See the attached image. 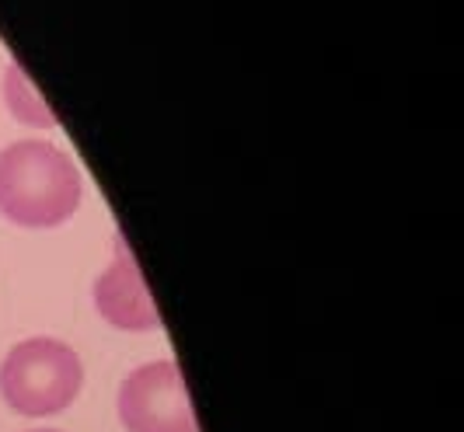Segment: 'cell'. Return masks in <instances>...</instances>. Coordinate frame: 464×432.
I'll return each mask as SVG.
<instances>
[{
    "label": "cell",
    "instance_id": "cell-4",
    "mask_svg": "<svg viewBox=\"0 0 464 432\" xmlns=\"http://www.w3.org/2000/svg\"><path fill=\"white\" fill-rule=\"evenodd\" d=\"M92 300L98 318L109 321L119 331H154V328H161L158 303L150 300V290L143 283L137 258L126 248L122 237H116V251H112V262L105 265V273L94 279Z\"/></svg>",
    "mask_w": 464,
    "mask_h": 432
},
{
    "label": "cell",
    "instance_id": "cell-1",
    "mask_svg": "<svg viewBox=\"0 0 464 432\" xmlns=\"http://www.w3.org/2000/svg\"><path fill=\"white\" fill-rule=\"evenodd\" d=\"M81 199L84 178L63 147L14 139L0 150V213L14 227H60L81 209Z\"/></svg>",
    "mask_w": 464,
    "mask_h": 432
},
{
    "label": "cell",
    "instance_id": "cell-6",
    "mask_svg": "<svg viewBox=\"0 0 464 432\" xmlns=\"http://www.w3.org/2000/svg\"><path fill=\"white\" fill-rule=\"evenodd\" d=\"M28 432H60V429H28Z\"/></svg>",
    "mask_w": 464,
    "mask_h": 432
},
{
    "label": "cell",
    "instance_id": "cell-2",
    "mask_svg": "<svg viewBox=\"0 0 464 432\" xmlns=\"http://www.w3.org/2000/svg\"><path fill=\"white\" fill-rule=\"evenodd\" d=\"M84 387V363L73 345L49 335L18 341L0 363V398L22 418H49L67 411Z\"/></svg>",
    "mask_w": 464,
    "mask_h": 432
},
{
    "label": "cell",
    "instance_id": "cell-5",
    "mask_svg": "<svg viewBox=\"0 0 464 432\" xmlns=\"http://www.w3.org/2000/svg\"><path fill=\"white\" fill-rule=\"evenodd\" d=\"M4 101H7L14 119H22L28 126H39V130H56V112L46 105V98L32 84V77L22 63H7V70H4Z\"/></svg>",
    "mask_w": 464,
    "mask_h": 432
},
{
    "label": "cell",
    "instance_id": "cell-3",
    "mask_svg": "<svg viewBox=\"0 0 464 432\" xmlns=\"http://www.w3.org/2000/svg\"><path fill=\"white\" fill-rule=\"evenodd\" d=\"M119 422L126 432H199L186 377L175 360H150L119 384Z\"/></svg>",
    "mask_w": 464,
    "mask_h": 432
}]
</instances>
